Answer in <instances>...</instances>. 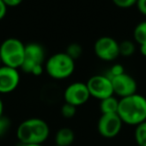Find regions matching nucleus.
I'll return each mask as SVG.
<instances>
[{
  "label": "nucleus",
  "mask_w": 146,
  "mask_h": 146,
  "mask_svg": "<svg viewBox=\"0 0 146 146\" xmlns=\"http://www.w3.org/2000/svg\"><path fill=\"white\" fill-rule=\"evenodd\" d=\"M117 114L123 124L139 125L146 121V98L138 93L120 98Z\"/></svg>",
  "instance_id": "f257e3e1"
},
{
  "label": "nucleus",
  "mask_w": 146,
  "mask_h": 146,
  "mask_svg": "<svg viewBox=\"0 0 146 146\" xmlns=\"http://www.w3.org/2000/svg\"><path fill=\"white\" fill-rule=\"evenodd\" d=\"M50 128L46 121L41 118H28L19 124L16 131L19 143L42 144L47 140Z\"/></svg>",
  "instance_id": "f03ea898"
},
{
  "label": "nucleus",
  "mask_w": 146,
  "mask_h": 146,
  "mask_svg": "<svg viewBox=\"0 0 146 146\" xmlns=\"http://www.w3.org/2000/svg\"><path fill=\"white\" fill-rule=\"evenodd\" d=\"M44 70L55 80L70 77L75 70V60L66 52H58L51 55L44 64Z\"/></svg>",
  "instance_id": "7ed1b4c3"
},
{
  "label": "nucleus",
  "mask_w": 146,
  "mask_h": 146,
  "mask_svg": "<svg viewBox=\"0 0 146 146\" xmlns=\"http://www.w3.org/2000/svg\"><path fill=\"white\" fill-rule=\"evenodd\" d=\"M25 44L18 38H6L0 44V58L2 65L20 69L24 60Z\"/></svg>",
  "instance_id": "20e7f679"
},
{
  "label": "nucleus",
  "mask_w": 146,
  "mask_h": 146,
  "mask_svg": "<svg viewBox=\"0 0 146 146\" xmlns=\"http://www.w3.org/2000/svg\"><path fill=\"white\" fill-rule=\"evenodd\" d=\"M45 50L39 43L31 42L25 44L24 60L20 69L27 74L34 76L41 75L44 71Z\"/></svg>",
  "instance_id": "39448f33"
},
{
  "label": "nucleus",
  "mask_w": 146,
  "mask_h": 146,
  "mask_svg": "<svg viewBox=\"0 0 146 146\" xmlns=\"http://www.w3.org/2000/svg\"><path fill=\"white\" fill-rule=\"evenodd\" d=\"M86 85L90 96L96 99H105L114 95L111 79L106 74H96L88 79Z\"/></svg>",
  "instance_id": "423d86ee"
},
{
  "label": "nucleus",
  "mask_w": 146,
  "mask_h": 146,
  "mask_svg": "<svg viewBox=\"0 0 146 146\" xmlns=\"http://www.w3.org/2000/svg\"><path fill=\"white\" fill-rule=\"evenodd\" d=\"M95 55L102 61H114L120 56L119 42L113 37L102 36L95 41L93 46Z\"/></svg>",
  "instance_id": "0eeeda50"
},
{
  "label": "nucleus",
  "mask_w": 146,
  "mask_h": 146,
  "mask_svg": "<svg viewBox=\"0 0 146 146\" xmlns=\"http://www.w3.org/2000/svg\"><path fill=\"white\" fill-rule=\"evenodd\" d=\"M63 97H64L66 103L78 107V106L85 104L91 96H90L89 90H88L86 83L73 82L65 88Z\"/></svg>",
  "instance_id": "6e6552de"
},
{
  "label": "nucleus",
  "mask_w": 146,
  "mask_h": 146,
  "mask_svg": "<svg viewBox=\"0 0 146 146\" xmlns=\"http://www.w3.org/2000/svg\"><path fill=\"white\" fill-rule=\"evenodd\" d=\"M123 122L117 113L102 114L97 123L99 134L104 138H114L120 133Z\"/></svg>",
  "instance_id": "1a4fd4ad"
},
{
  "label": "nucleus",
  "mask_w": 146,
  "mask_h": 146,
  "mask_svg": "<svg viewBox=\"0 0 146 146\" xmlns=\"http://www.w3.org/2000/svg\"><path fill=\"white\" fill-rule=\"evenodd\" d=\"M110 79H111L112 86H113L114 95L120 98H124L137 93V82L127 73L124 72Z\"/></svg>",
  "instance_id": "9d476101"
},
{
  "label": "nucleus",
  "mask_w": 146,
  "mask_h": 146,
  "mask_svg": "<svg viewBox=\"0 0 146 146\" xmlns=\"http://www.w3.org/2000/svg\"><path fill=\"white\" fill-rule=\"evenodd\" d=\"M20 83V73L18 69L1 65L0 66V93L13 92Z\"/></svg>",
  "instance_id": "9b49d317"
},
{
  "label": "nucleus",
  "mask_w": 146,
  "mask_h": 146,
  "mask_svg": "<svg viewBox=\"0 0 146 146\" xmlns=\"http://www.w3.org/2000/svg\"><path fill=\"white\" fill-rule=\"evenodd\" d=\"M75 134L71 128L62 127L55 134V144L57 146H70L74 142Z\"/></svg>",
  "instance_id": "f8f14e48"
},
{
  "label": "nucleus",
  "mask_w": 146,
  "mask_h": 146,
  "mask_svg": "<svg viewBox=\"0 0 146 146\" xmlns=\"http://www.w3.org/2000/svg\"><path fill=\"white\" fill-rule=\"evenodd\" d=\"M118 105H119V100L114 95H112L105 99L100 100V111L102 114L117 113Z\"/></svg>",
  "instance_id": "ddd939ff"
},
{
  "label": "nucleus",
  "mask_w": 146,
  "mask_h": 146,
  "mask_svg": "<svg viewBox=\"0 0 146 146\" xmlns=\"http://www.w3.org/2000/svg\"><path fill=\"white\" fill-rule=\"evenodd\" d=\"M133 39L138 45L146 43V20L139 22L133 30Z\"/></svg>",
  "instance_id": "4468645a"
},
{
  "label": "nucleus",
  "mask_w": 146,
  "mask_h": 146,
  "mask_svg": "<svg viewBox=\"0 0 146 146\" xmlns=\"http://www.w3.org/2000/svg\"><path fill=\"white\" fill-rule=\"evenodd\" d=\"M134 139L138 146H146V121L135 126Z\"/></svg>",
  "instance_id": "2eb2a0df"
},
{
  "label": "nucleus",
  "mask_w": 146,
  "mask_h": 146,
  "mask_svg": "<svg viewBox=\"0 0 146 146\" xmlns=\"http://www.w3.org/2000/svg\"><path fill=\"white\" fill-rule=\"evenodd\" d=\"M136 47L131 40H123L119 43V52L123 57H130L135 53Z\"/></svg>",
  "instance_id": "dca6fc26"
},
{
  "label": "nucleus",
  "mask_w": 146,
  "mask_h": 146,
  "mask_svg": "<svg viewBox=\"0 0 146 146\" xmlns=\"http://www.w3.org/2000/svg\"><path fill=\"white\" fill-rule=\"evenodd\" d=\"M82 46L78 43H71V44L68 45L66 51L65 52L69 55L72 59L76 60L77 58H79L82 55Z\"/></svg>",
  "instance_id": "f3484780"
},
{
  "label": "nucleus",
  "mask_w": 146,
  "mask_h": 146,
  "mask_svg": "<svg viewBox=\"0 0 146 146\" xmlns=\"http://www.w3.org/2000/svg\"><path fill=\"white\" fill-rule=\"evenodd\" d=\"M76 108L77 107H75V106H73V105H71V104L65 102V103L61 106V110H60L61 115H62L64 118H68V119L69 118L74 117L76 114Z\"/></svg>",
  "instance_id": "a211bd4d"
},
{
  "label": "nucleus",
  "mask_w": 146,
  "mask_h": 146,
  "mask_svg": "<svg viewBox=\"0 0 146 146\" xmlns=\"http://www.w3.org/2000/svg\"><path fill=\"white\" fill-rule=\"evenodd\" d=\"M112 2L117 7L122 9H127L136 5L137 0H112Z\"/></svg>",
  "instance_id": "6ab92c4d"
},
{
  "label": "nucleus",
  "mask_w": 146,
  "mask_h": 146,
  "mask_svg": "<svg viewBox=\"0 0 146 146\" xmlns=\"http://www.w3.org/2000/svg\"><path fill=\"white\" fill-rule=\"evenodd\" d=\"M122 73H124V67L121 64H114L111 66V68L109 69V72L106 75L109 78H112V77H115V76L120 75Z\"/></svg>",
  "instance_id": "aec40b11"
},
{
  "label": "nucleus",
  "mask_w": 146,
  "mask_h": 146,
  "mask_svg": "<svg viewBox=\"0 0 146 146\" xmlns=\"http://www.w3.org/2000/svg\"><path fill=\"white\" fill-rule=\"evenodd\" d=\"M10 128V120L5 116L0 118V137H2Z\"/></svg>",
  "instance_id": "412c9836"
},
{
  "label": "nucleus",
  "mask_w": 146,
  "mask_h": 146,
  "mask_svg": "<svg viewBox=\"0 0 146 146\" xmlns=\"http://www.w3.org/2000/svg\"><path fill=\"white\" fill-rule=\"evenodd\" d=\"M137 9L142 15L146 16V0H137L136 2Z\"/></svg>",
  "instance_id": "4be33fe9"
},
{
  "label": "nucleus",
  "mask_w": 146,
  "mask_h": 146,
  "mask_svg": "<svg viewBox=\"0 0 146 146\" xmlns=\"http://www.w3.org/2000/svg\"><path fill=\"white\" fill-rule=\"evenodd\" d=\"M7 5L3 2V0H0V21L2 20L3 18L5 17L7 13Z\"/></svg>",
  "instance_id": "5701e85b"
},
{
  "label": "nucleus",
  "mask_w": 146,
  "mask_h": 146,
  "mask_svg": "<svg viewBox=\"0 0 146 146\" xmlns=\"http://www.w3.org/2000/svg\"><path fill=\"white\" fill-rule=\"evenodd\" d=\"M23 0H3V2L7 5V7H16L22 3Z\"/></svg>",
  "instance_id": "b1692460"
},
{
  "label": "nucleus",
  "mask_w": 146,
  "mask_h": 146,
  "mask_svg": "<svg viewBox=\"0 0 146 146\" xmlns=\"http://www.w3.org/2000/svg\"><path fill=\"white\" fill-rule=\"evenodd\" d=\"M139 52L142 56L146 57V43L145 44H142V45H139Z\"/></svg>",
  "instance_id": "393cba45"
},
{
  "label": "nucleus",
  "mask_w": 146,
  "mask_h": 146,
  "mask_svg": "<svg viewBox=\"0 0 146 146\" xmlns=\"http://www.w3.org/2000/svg\"><path fill=\"white\" fill-rule=\"evenodd\" d=\"M3 111H4V105H3L2 99L0 98V118L2 117V116H4L3 115Z\"/></svg>",
  "instance_id": "a878e982"
},
{
  "label": "nucleus",
  "mask_w": 146,
  "mask_h": 146,
  "mask_svg": "<svg viewBox=\"0 0 146 146\" xmlns=\"http://www.w3.org/2000/svg\"><path fill=\"white\" fill-rule=\"evenodd\" d=\"M18 146H42V144H33V143H19Z\"/></svg>",
  "instance_id": "bb28decb"
},
{
  "label": "nucleus",
  "mask_w": 146,
  "mask_h": 146,
  "mask_svg": "<svg viewBox=\"0 0 146 146\" xmlns=\"http://www.w3.org/2000/svg\"><path fill=\"white\" fill-rule=\"evenodd\" d=\"M1 65H2V62H1V58H0V66H1Z\"/></svg>",
  "instance_id": "cd10ccee"
},
{
  "label": "nucleus",
  "mask_w": 146,
  "mask_h": 146,
  "mask_svg": "<svg viewBox=\"0 0 146 146\" xmlns=\"http://www.w3.org/2000/svg\"><path fill=\"white\" fill-rule=\"evenodd\" d=\"M55 146H57V145H55Z\"/></svg>",
  "instance_id": "c85d7f7f"
}]
</instances>
